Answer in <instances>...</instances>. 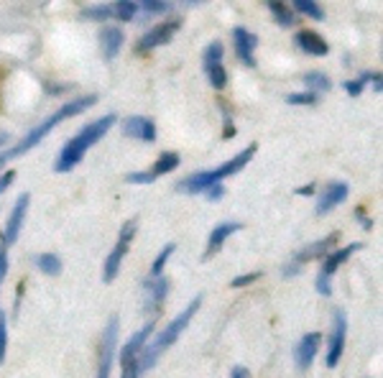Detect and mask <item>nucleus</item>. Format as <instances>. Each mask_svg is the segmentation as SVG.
<instances>
[{"instance_id":"f03ea898","label":"nucleus","mask_w":383,"mask_h":378,"mask_svg":"<svg viewBox=\"0 0 383 378\" xmlns=\"http://www.w3.org/2000/svg\"><path fill=\"white\" fill-rule=\"evenodd\" d=\"M202 307V294L200 296H194L187 307H184L179 314H176L171 322H169V328L167 330H161L151 343H146V348L141 350V355H138V376L141 373H146V370H151L153 366H156V361L164 355V350H169L171 345L179 340V335H182L184 330H187V325L192 322V317L197 314V310Z\"/></svg>"},{"instance_id":"4468645a","label":"nucleus","mask_w":383,"mask_h":378,"mask_svg":"<svg viewBox=\"0 0 383 378\" xmlns=\"http://www.w3.org/2000/svg\"><path fill=\"white\" fill-rule=\"evenodd\" d=\"M319 343H322V335L319 332H307L301 337L297 350H294V363L299 370H307L317 358V350H319Z\"/></svg>"},{"instance_id":"7c9ffc66","label":"nucleus","mask_w":383,"mask_h":378,"mask_svg":"<svg viewBox=\"0 0 383 378\" xmlns=\"http://www.w3.org/2000/svg\"><path fill=\"white\" fill-rule=\"evenodd\" d=\"M138 8H143L146 13H167L171 6L164 0H146V3H138Z\"/></svg>"},{"instance_id":"412c9836","label":"nucleus","mask_w":383,"mask_h":378,"mask_svg":"<svg viewBox=\"0 0 383 378\" xmlns=\"http://www.w3.org/2000/svg\"><path fill=\"white\" fill-rule=\"evenodd\" d=\"M205 72H207L209 84H212L215 90H223V87L227 84V75H225L223 62H205Z\"/></svg>"},{"instance_id":"58836bf2","label":"nucleus","mask_w":383,"mask_h":378,"mask_svg":"<svg viewBox=\"0 0 383 378\" xmlns=\"http://www.w3.org/2000/svg\"><path fill=\"white\" fill-rule=\"evenodd\" d=\"M235 135V126H233V120L227 118L225 120V131H223V138H233Z\"/></svg>"},{"instance_id":"7ed1b4c3","label":"nucleus","mask_w":383,"mask_h":378,"mask_svg":"<svg viewBox=\"0 0 383 378\" xmlns=\"http://www.w3.org/2000/svg\"><path fill=\"white\" fill-rule=\"evenodd\" d=\"M113 126H115V113H108V115H102V118L92 120L90 126H84L82 131H80L75 138H69L67 146L62 149L57 164H54V171H57V174L72 171V169L82 161V156L87 153V149H92V146L100 141L102 135L108 133Z\"/></svg>"},{"instance_id":"a211bd4d","label":"nucleus","mask_w":383,"mask_h":378,"mask_svg":"<svg viewBox=\"0 0 383 378\" xmlns=\"http://www.w3.org/2000/svg\"><path fill=\"white\" fill-rule=\"evenodd\" d=\"M169 294V278L158 276V278H149L146 281V310L151 312H158L161 304L167 299Z\"/></svg>"},{"instance_id":"b1692460","label":"nucleus","mask_w":383,"mask_h":378,"mask_svg":"<svg viewBox=\"0 0 383 378\" xmlns=\"http://www.w3.org/2000/svg\"><path fill=\"white\" fill-rule=\"evenodd\" d=\"M136 13H138V3H133V0H118V3H113V18L131 21Z\"/></svg>"},{"instance_id":"f704fd0d","label":"nucleus","mask_w":383,"mask_h":378,"mask_svg":"<svg viewBox=\"0 0 383 378\" xmlns=\"http://www.w3.org/2000/svg\"><path fill=\"white\" fill-rule=\"evenodd\" d=\"M261 278V271H253V274H243V276L233 278V289H241V286H248L253 281H259Z\"/></svg>"},{"instance_id":"c756f323","label":"nucleus","mask_w":383,"mask_h":378,"mask_svg":"<svg viewBox=\"0 0 383 378\" xmlns=\"http://www.w3.org/2000/svg\"><path fill=\"white\" fill-rule=\"evenodd\" d=\"M82 16L87 18H113V6H92V8H84Z\"/></svg>"},{"instance_id":"4c0bfd02","label":"nucleus","mask_w":383,"mask_h":378,"mask_svg":"<svg viewBox=\"0 0 383 378\" xmlns=\"http://www.w3.org/2000/svg\"><path fill=\"white\" fill-rule=\"evenodd\" d=\"M230 378H250V370L243 368V366H235V368L230 370Z\"/></svg>"},{"instance_id":"a878e982","label":"nucleus","mask_w":383,"mask_h":378,"mask_svg":"<svg viewBox=\"0 0 383 378\" xmlns=\"http://www.w3.org/2000/svg\"><path fill=\"white\" fill-rule=\"evenodd\" d=\"M294 8L299 10V13H304V16H312L315 21L325 18V10L319 8L317 3H312V0H294Z\"/></svg>"},{"instance_id":"bb28decb","label":"nucleus","mask_w":383,"mask_h":378,"mask_svg":"<svg viewBox=\"0 0 383 378\" xmlns=\"http://www.w3.org/2000/svg\"><path fill=\"white\" fill-rule=\"evenodd\" d=\"M304 82L312 87L309 93H315V90H322V93H325V90H330V79H327L322 72H307V75H304Z\"/></svg>"},{"instance_id":"9b49d317","label":"nucleus","mask_w":383,"mask_h":378,"mask_svg":"<svg viewBox=\"0 0 383 378\" xmlns=\"http://www.w3.org/2000/svg\"><path fill=\"white\" fill-rule=\"evenodd\" d=\"M28 202H31V194L24 192L18 194L16 205L8 215V223H6V230H3V245H13L18 240V233L24 227V220H26V212H28Z\"/></svg>"},{"instance_id":"5701e85b","label":"nucleus","mask_w":383,"mask_h":378,"mask_svg":"<svg viewBox=\"0 0 383 378\" xmlns=\"http://www.w3.org/2000/svg\"><path fill=\"white\" fill-rule=\"evenodd\" d=\"M36 266H39L44 274H49V276H59V274H62V258L54 256V253H41V256H36Z\"/></svg>"},{"instance_id":"e433bc0d","label":"nucleus","mask_w":383,"mask_h":378,"mask_svg":"<svg viewBox=\"0 0 383 378\" xmlns=\"http://www.w3.org/2000/svg\"><path fill=\"white\" fill-rule=\"evenodd\" d=\"M13 179H16V171H6V174L0 177V192H6V189L10 187V182H13Z\"/></svg>"},{"instance_id":"20e7f679","label":"nucleus","mask_w":383,"mask_h":378,"mask_svg":"<svg viewBox=\"0 0 383 378\" xmlns=\"http://www.w3.org/2000/svg\"><path fill=\"white\" fill-rule=\"evenodd\" d=\"M256 151H259V143H250V146H245L238 156H233L230 161H225V164H220L217 169H207V171H197V174H192V177L182 179L179 185H176V192H184V194H200V192H207L209 187L220 185L225 177H233V174H238L243 167H248L250 159L256 156Z\"/></svg>"},{"instance_id":"c9c22d12","label":"nucleus","mask_w":383,"mask_h":378,"mask_svg":"<svg viewBox=\"0 0 383 378\" xmlns=\"http://www.w3.org/2000/svg\"><path fill=\"white\" fill-rule=\"evenodd\" d=\"M207 200H220V197H223V194H225V187L223 185H215V187H209L207 192Z\"/></svg>"},{"instance_id":"1a4fd4ad","label":"nucleus","mask_w":383,"mask_h":378,"mask_svg":"<svg viewBox=\"0 0 383 378\" xmlns=\"http://www.w3.org/2000/svg\"><path fill=\"white\" fill-rule=\"evenodd\" d=\"M337 238H340V233H333V236H325L322 240H317V243H309L307 248H301V251L294 256V263H289V266L283 269V274H286V276H289V274H297L301 263H307V261H315V258H319V256H327V253H333L335 251L333 245L337 243Z\"/></svg>"},{"instance_id":"9d476101","label":"nucleus","mask_w":383,"mask_h":378,"mask_svg":"<svg viewBox=\"0 0 383 378\" xmlns=\"http://www.w3.org/2000/svg\"><path fill=\"white\" fill-rule=\"evenodd\" d=\"M179 26H182V21H179V18H174V21H167V23L153 26L149 34H143L141 39H138V46H136V51H138V54H146V51L156 49V46H164V44H169V41H171V36L179 31Z\"/></svg>"},{"instance_id":"dca6fc26","label":"nucleus","mask_w":383,"mask_h":378,"mask_svg":"<svg viewBox=\"0 0 383 378\" xmlns=\"http://www.w3.org/2000/svg\"><path fill=\"white\" fill-rule=\"evenodd\" d=\"M241 223H220V225L212 227V233H209V240H207V251L202 253V261H209L212 256H215L220 248H223V243H225L227 238L233 236V233H238L241 230Z\"/></svg>"},{"instance_id":"2f4dec72","label":"nucleus","mask_w":383,"mask_h":378,"mask_svg":"<svg viewBox=\"0 0 383 378\" xmlns=\"http://www.w3.org/2000/svg\"><path fill=\"white\" fill-rule=\"evenodd\" d=\"M289 105H315L317 102V93H297L286 97Z\"/></svg>"},{"instance_id":"c85d7f7f","label":"nucleus","mask_w":383,"mask_h":378,"mask_svg":"<svg viewBox=\"0 0 383 378\" xmlns=\"http://www.w3.org/2000/svg\"><path fill=\"white\" fill-rule=\"evenodd\" d=\"M6 350H8V319L0 312V366L6 363Z\"/></svg>"},{"instance_id":"0eeeda50","label":"nucleus","mask_w":383,"mask_h":378,"mask_svg":"<svg viewBox=\"0 0 383 378\" xmlns=\"http://www.w3.org/2000/svg\"><path fill=\"white\" fill-rule=\"evenodd\" d=\"M358 248H363L360 243H353V245H345V248H337V251L327 253L325 256V263H322V271L317 274V292L322 296H330L333 294V284H330V276H333L335 271L340 269L342 263L353 256V253L358 251Z\"/></svg>"},{"instance_id":"f3484780","label":"nucleus","mask_w":383,"mask_h":378,"mask_svg":"<svg viewBox=\"0 0 383 378\" xmlns=\"http://www.w3.org/2000/svg\"><path fill=\"white\" fill-rule=\"evenodd\" d=\"M294 41H297V46H299L301 51H307L312 57H327V54H330V46H327L325 39L317 34V31H309V28L299 31Z\"/></svg>"},{"instance_id":"f8f14e48","label":"nucleus","mask_w":383,"mask_h":378,"mask_svg":"<svg viewBox=\"0 0 383 378\" xmlns=\"http://www.w3.org/2000/svg\"><path fill=\"white\" fill-rule=\"evenodd\" d=\"M123 135L133 138V141L153 143L156 141V126H153V120L151 118L131 115V118H125V123H123Z\"/></svg>"},{"instance_id":"39448f33","label":"nucleus","mask_w":383,"mask_h":378,"mask_svg":"<svg viewBox=\"0 0 383 378\" xmlns=\"http://www.w3.org/2000/svg\"><path fill=\"white\" fill-rule=\"evenodd\" d=\"M133 236H136V220H128V223L120 227V236H118L113 251H110L108 258H105V269H102V281H105V284L115 281L118 271H120V263H123L125 253H128V248H131Z\"/></svg>"},{"instance_id":"ea45409f","label":"nucleus","mask_w":383,"mask_h":378,"mask_svg":"<svg viewBox=\"0 0 383 378\" xmlns=\"http://www.w3.org/2000/svg\"><path fill=\"white\" fill-rule=\"evenodd\" d=\"M297 194H301V197H307V194H315V185H304L297 189Z\"/></svg>"},{"instance_id":"ddd939ff","label":"nucleus","mask_w":383,"mask_h":378,"mask_svg":"<svg viewBox=\"0 0 383 378\" xmlns=\"http://www.w3.org/2000/svg\"><path fill=\"white\" fill-rule=\"evenodd\" d=\"M233 44H235V57H238L245 67H256V57H253V49H256V44H259L256 34H250L248 28L238 26L233 31Z\"/></svg>"},{"instance_id":"6ab92c4d","label":"nucleus","mask_w":383,"mask_h":378,"mask_svg":"<svg viewBox=\"0 0 383 378\" xmlns=\"http://www.w3.org/2000/svg\"><path fill=\"white\" fill-rule=\"evenodd\" d=\"M123 41H125V36L118 26H105L100 31V44H102L105 59H115L118 54H120V49H123Z\"/></svg>"},{"instance_id":"2eb2a0df","label":"nucleus","mask_w":383,"mask_h":378,"mask_svg":"<svg viewBox=\"0 0 383 378\" xmlns=\"http://www.w3.org/2000/svg\"><path fill=\"white\" fill-rule=\"evenodd\" d=\"M345 200H348V185H345V182H330V185L325 187L322 197L317 200V215H327L333 207H337V205Z\"/></svg>"},{"instance_id":"393cba45","label":"nucleus","mask_w":383,"mask_h":378,"mask_svg":"<svg viewBox=\"0 0 383 378\" xmlns=\"http://www.w3.org/2000/svg\"><path fill=\"white\" fill-rule=\"evenodd\" d=\"M176 251V243H167L164 248H161V253L156 256V261H153V266H151V278H158L161 276V271H164V266H167V261L171 258V253Z\"/></svg>"},{"instance_id":"4be33fe9","label":"nucleus","mask_w":383,"mask_h":378,"mask_svg":"<svg viewBox=\"0 0 383 378\" xmlns=\"http://www.w3.org/2000/svg\"><path fill=\"white\" fill-rule=\"evenodd\" d=\"M266 6H268V10L274 13L276 23H279V26H292L294 23V13H292V8H289L286 3H281V0H268Z\"/></svg>"},{"instance_id":"6e6552de","label":"nucleus","mask_w":383,"mask_h":378,"mask_svg":"<svg viewBox=\"0 0 383 378\" xmlns=\"http://www.w3.org/2000/svg\"><path fill=\"white\" fill-rule=\"evenodd\" d=\"M345 340H348V317L342 310H333V332H330V348H327V368H335L342 358L345 350Z\"/></svg>"},{"instance_id":"72a5a7b5","label":"nucleus","mask_w":383,"mask_h":378,"mask_svg":"<svg viewBox=\"0 0 383 378\" xmlns=\"http://www.w3.org/2000/svg\"><path fill=\"white\" fill-rule=\"evenodd\" d=\"M125 179H128L131 185H151V182H156L151 171H131V174H128Z\"/></svg>"},{"instance_id":"f257e3e1","label":"nucleus","mask_w":383,"mask_h":378,"mask_svg":"<svg viewBox=\"0 0 383 378\" xmlns=\"http://www.w3.org/2000/svg\"><path fill=\"white\" fill-rule=\"evenodd\" d=\"M97 102V95H84V97H77V100H72V102H67V105H62L59 110H54L49 118L46 120H41L36 128H31L28 131V135H26L24 141L18 143L16 149H10V151H3L0 153V167L6 164V161H10V159H16V156H21V153H26V151H31L34 146H39V143L46 138V135L54 131V128L62 123V120H67V118H75V115H80V113H84L87 108H92Z\"/></svg>"},{"instance_id":"473e14b6","label":"nucleus","mask_w":383,"mask_h":378,"mask_svg":"<svg viewBox=\"0 0 383 378\" xmlns=\"http://www.w3.org/2000/svg\"><path fill=\"white\" fill-rule=\"evenodd\" d=\"M223 54H225V49H223V44L220 41H212L205 49V62H223Z\"/></svg>"},{"instance_id":"aec40b11","label":"nucleus","mask_w":383,"mask_h":378,"mask_svg":"<svg viewBox=\"0 0 383 378\" xmlns=\"http://www.w3.org/2000/svg\"><path fill=\"white\" fill-rule=\"evenodd\" d=\"M179 167V153H174V151H164L161 156L156 159V164L149 169L151 174H153V179H158L161 174H169L171 169H176Z\"/></svg>"},{"instance_id":"a19ab883","label":"nucleus","mask_w":383,"mask_h":378,"mask_svg":"<svg viewBox=\"0 0 383 378\" xmlns=\"http://www.w3.org/2000/svg\"><path fill=\"white\" fill-rule=\"evenodd\" d=\"M6 143H8V135H6V133H0V146H6Z\"/></svg>"},{"instance_id":"423d86ee","label":"nucleus","mask_w":383,"mask_h":378,"mask_svg":"<svg viewBox=\"0 0 383 378\" xmlns=\"http://www.w3.org/2000/svg\"><path fill=\"white\" fill-rule=\"evenodd\" d=\"M151 332H153V325L149 322L146 328H141L136 335L128 337V343L120 350V368H123V376L120 378H138V355H141V350L149 343Z\"/></svg>"},{"instance_id":"cd10ccee","label":"nucleus","mask_w":383,"mask_h":378,"mask_svg":"<svg viewBox=\"0 0 383 378\" xmlns=\"http://www.w3.org/2000/svg\"><path fill=\"white\" fill-rule=\"evenodd\" d=\"M371 79H373V72H363L360 79H350V82H345V93L353 95V97H358V95L363 93V84L371 82Z\"/></svg>"}]
</instances>
